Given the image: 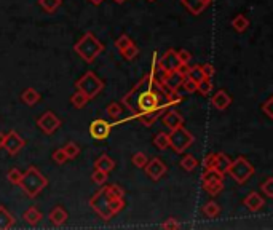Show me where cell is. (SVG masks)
I'll list each match as a JSON object with an SVG mask.
<instances>
[{"mask_svg":"<svg viewBox=\"0 0 273 230\" xmlns=\"http://www.w3.org/2000/svg\"><path fill=\"white\" fill-rule=\"evenodd\" d=\"M200 69H201V72H203V75L206 77V79H211V77L216 74V69H214V66H212V64H209V63H206V64H201V66H200Z\"/></svg>","mask_w":273,"mask_h":230,"instance_id":"cell-44","label":"cell"},{"mask_svg":"<svg viewBox=\"0 0 273 230\" xmlns=\"http://www.w3.org/2000/svg\"><path fill=\"white\" fill-rule=\"evenodd\" d=\"M51 158H53L54 163H58V165H63V163H65V162L69 160L67 155H65V152L63 150V147H61V149H56V150H54L53 155H51Z\"/></svg>","mask_w":273,"mask_h":230,"instance_id":"cell-39","label":"cell"},{"mask_svg":"<svg viewBox=\"0 0 273 230\" xmlns=\"http://www.w3.org/2000/svg\"><path fill=\"white\" fill-rule=\"evenodd\" d=\"M123 54V58L125 59H128V61H133L134 58H138V54H139V48L136 47V43H129V45L127 48H123L122 51H120Z\"/></svg>","mask_w":273,"mask_h":230,"instance_id":"cell-32","label":"cell"},{"mask_svg":"<svg viewBox=\"0 0 273 230\" xmlns=\"http://www.w3.org/2000/svg\"><path fill=\"white\" fill-rule=\"evenodd\" d=\"M230 163H232V160L225 155V153H216L214 166H212V168H216L219 173L225 174V173H227V169H228V166H230Z\"/></svg>","mask_w":273,"mask_h":230,"instance_id":"cell-24","label":"cell"},{"mask_svg":"<svg viewBox=\"0 0 273 230\" xmlns=\"http://www.w3.org/2000/svg\"><path fill=\"white\" fill-rule=\"evenodd\" d=\"M48 219L51 221L53 226L61 227V226H64V224H65V221H67V213H65V210L63 206H56V208H53V210L50 211Z\"/></svg>","mask_w":273,"mask_h":230,"instance_id":"cell-17","label":"cell"},{"mask_svg":"<svg viewBox=\"0 0 273 230\" xmlns=\"http://www.w3.org/2000/svg\"><path fill=\"white\" fill-rule=\"evenodd\" d=\"M102 50H104V45H102L101 40H97L95 34H91V32H86V34L74 45V51L86 63L95 61L102 53Z\"/></svg>","mask_w":273,"mask_h":230,"instance_id":"cell-3","label":"cell"},{"mask_svg":"<svg viewBox=\"0 0 273 230\" xmlns=\"http://www.w3.org/2000/svg\"><path fill=\"white\" fill-rule=\"evenodd\" d=\"M3 142H5V133H0V149H3Z\"/></svg>","mask_w":273,"mask_h":230,"instance_id":"cell-51","label":"cell"},{"mask_svg":"<svg viewBox=\"0 0 273 230\" xmlns=\"http://www.w3.org/2000/svg\"><path fill=\"white\" fill-rule=\"evenodd\" d=\"M21 176H23V171H19L18 168H10L8 173H7V179L10 181V184H13V185L19 184Z\"/></svg>","mask_w":273,"mask_h":230,"instance_id":"cell-36","label":"cell"},{"mask_svg":"<svg viewBox=\"0 0 273 230\" xmlns=\"http://www.w3.org/2000/svg\"><path fill=\"white\" fill-rule=\"evenodd\" d=\"M206 2H209V3H211V2H212V0H206Z\"/></svg>","mask_w":273,"mask_h":230,"instance_id":"cell-54","label":"cell"},{"mask_svg":"<svg viewBox=\"0 0 273 230\" xmlns=\"http://www.w3.org/2000/svg\"><path fill=\"white\" fill-rule=\"evenodd\" d=\"M203 214L206 216V217H209V219H212V217H216V216H219V213H221V206L216 203V201H208V203H206L205 206H203Z\"/></svg>","mask_w":273,"mask_h":230,"instance_id":"cell-28","label":"cell"},{"mask_svg":"<svg viewBox=\"0 0 273 230\" xmlns=\"http://www.w3.org/2000/svg\"><path fill=\"white\" fill-rule=\"evenodd\" d=\"M181 3L195 16L203 13L205 8L209 5V2H206V0H181Z\"/></svg>","mask_w":273,"mask_h":230,"instance_id":"cell-16","label":"cell"},{"mask_svg":"<svg viewBox=\"0 0 273 230\" xmlns=\"http://www.w3.org/2000/svg\"><path fill=\"white\" fill-rule=\"evenodd\" d=\"M184 86V90L187 91V93H195L196 91V82L193 79H190V77H184V80H182V85Z\"/></svg>","mask_w":273,"mask_h":230,"instance_id":"cell-43","label":"cell"},{"mask_svg":"<svg viewBox=\"0 0 273 230\" xmlns=\"http://www.w3.org/2000/svg\"><path fill=\"white\" fill-rule=\"evenodd\" d=\"M18 185L26 194V197L35 198V197H39L40 192L48 185V179H47V176H43L35 166H31L23 173Z\"/></svg>","mask_w":273,"mask_h":230,"instance_id":"cell-2","label":"cell"},{"mask_svg":"<svg viewBox=\"0 0 273 230\" xmlns=\"http://www.w3.org/2000/svg\"><path fill=\"white\" fill-rule=\"evenodd\" d=\"M21 101H23L26 106H35L37 102L40 101V93L35 88H26L21 95Z\"/></svg>","mask_w":273,"mask_h":230,"instance_id":"cell-22","label":"cell"},{"mask_svg":"<svg viewBox=\"0 0 273 230\" xmlns=\"http://www.w3.org/2000/svg\"><path fill=\"white\" fill-rule=\"evenodd\" d=\"M214 158H216V153H208V155L205 157V160H203V168L208 169V168L214 166Z\"/></svg>","mask_w":273,"mask_h":230,"instance_id":"cell-47","label":"cell"},{"mask_svg":"<svg viewBox=\"0 0 273 230\" xmlns=\"http://www.w3.org/2000/svg\"><path fill=\"white\" fill-rule=\"evenodd\" d=\"M211 104L217 109V111H225V109H228V106L232 104V98L225 90H219L214 96L211 98Z\"/></svg>","mask_w":273,"mask_h":230,"instance_id":"cell-14","label":"cell"},{"mask_svg":"<svg viewBox=\"0 0 273 230\" xmlns=\"http://www.w3.org/2000/svg\"><path fill=\"white\" fill-rule=\"evenodd\" d=\"M75 88L83 93L88 99H95V98L104 90V82L93 72V70H88V72H85L77 82H75Z\"/></svg>","mask_w":273,"mask_h":230,"instance_id":"cell-4","label":"cell"},{"mask_svg":"<svg viewBox=\"0 0 273 230\" xmlns=\"http://www.w3.org/2000/svg\"><path fill=\"white\" fill-rule=\"evenodd\" d=\"M161 122L163 125H165L166 128L169 130H174V128H177V127H182L184 125V117L179 112L176 111H165L161 114Z\"/></svg>","mask_w":273,"mask_h":230,"instance_id":"cell-12","label":"cell"},{"mask_svg":"<svg viewBox=\"0 0 273 230\" xmlns=\"http://www.w3.org/2000/svg\"><path fill=\"white\" fill-rule=\"evenodd\" d=\"M165 111H152V112H138L133 115V118L139 120L141 123L145 125V127H150V125L155 123V120L160 117V115Z\"/></svg>","mask_w":273,"mask_h":230,"instance_id":"cell-18","label":"cell"},{"mask_svg":"<svg viewBox=\"0 0 273 230\" xmlns=\"http://www.w3.org/2000/svg\"><path fill=\"white\" fill-rule=\"evenodd\" d=\"M189 70H190V66L189 64H184V63H181L177 66V69H176V72L181 75V77H187L189 75Z\"/></svg>","mask_w":273,"mask_h":230,"instance_id":"cell-49","label":"cell"},{"mask_svg":"<svg viewBox=\"0 0 273 230\" xmlns=\"http://www.w3.org/2000/svg\"><path fill=\"white\" fill-rule=\"evenodd\" d=\"M179 64H181V61H179L176 50L165 51V53H163V56L160 58V61H158V66H160L165 72H174V70L177 69Z\"/></svg>","mask_w":273,"mask_h":230,"instance_id":"cell-11","label":"cell"},{"mask_svg":"<svg viewBox=\"0 0 273 230\" xmlns=\"http://www.w3.org/2000/svg\"><path fill=\"white\" fill-rule=\"evenodd\" d=\"M232 27L237 32H244V31H248V27H249V19L246 18L244 15H238V16H235V18L232 19Z\"/></svg>","mask_w":273,"mask_h":230,"instance_id":"cell-25","label":"cell"},{"mask_svg":"<svg viewBox=\"0 0 273 230\" xmlns=\"http://www.w3.org/2000/svg\"><path fill=\"white\" fill-rule=\"evenodd\" d=\"M227 173L230 174L232 179L238 184H244L246 181H249L254 174V166L246 160L244 157H238L237 160L230 163Z\"/></svg>","mask_w":273,"mask_h":230,"instance_id":"cell-6","label":"cell"},{"mask_svg":"<svg viewBox=\"0 0 273 230\" xmlns=\"http://www.w3.org/2000/svg\"><path fill=\"white\" fill-rule=\"evenodd\" d=\"M154 146L158 150H166L169 147V139L166 133H158L154 138Z\"/></svg>","mask_w":273,"mask_h":230,"instance_id":"cell-31","label":"cell"},{"mask_svg":"<svg viewBox=\"0 0 273 230\" xmlns=\"http://www.w3.org/2000/svg\"><path fill=\"white\" fill-rule=\"evenodd\" d=\"M39 5L43 8V12L54 13L63 5V0H39Z\"/></svg>","mask_w":273,"mask_h":230,"instance_id":"cell-27","label":"cell"},{"mask_svg":"<svg viewBox=\"0 0 273 230\" xmlns=\"http://www.w3.org/2000/svg\"><path fill=\"white\" fill-rule=\"evenodd\" d=\"M90 206L102 221H111L125 208V200L113 194L111 185H104L90 198Z\"/></svg>","mask_w":273,"mask_h":230,"instance_id":"cell-1","label":"cell"},{"mask_svg":"<svg viewBox=\"0 0 273 230\" xmlns=\"http://www.w3.org/2000/svg\"><path fill=\"white\" fill-rule=\"evenodd\" d=\"M37 127L42 131L43 134H53L61 128V120L54 112L47 111L45 114H42L39 118H37Z\"/></svg>","mask_w":273,"mask_h":230,"instance_id":"cell-7","label":"cell"},{"mask_svg":"<svg viewBox=\"0 0 273 230\" xmlns=\"http://www.w3.org/2000/svg\"><path fill=\"white\" fill-rule=\"evenodd\" d=\"M129 43H133V40L129 38V35H128V34H122V35H120L117 40H115V48H117L118 51H122L123 48H127V47L129 45Z\"/></svg>","mask_w":273,"mask_h":230,"instance_id":"cell-38","label":"cell"},{"mask_svg":"<svg viewBox=\"0 0 273 230\" xmlns=\"http://www.w3.org/2000/svg\"><path fill=\"white\" fill-rule=\"evenodd\" d=\"M95 168L102 169V171H106V173H111L112 169L115 168V162H113L109 155H106V153H102V155L95 162Z\"/></svg>","mask_w":273,"mask_h":230,"instance_id":"cell-23","label":"cell"},{"mask_svg":"<svg viewBox=\"0 0 273 230\" xmlns=\"http://www.w3.org/2000/svg\"><path fill=\"white\" fill-rule=\"evenodd\" d=\"M42 213L37 210L35 206H29L27 208V210L23 213V219L24 221L29 224V226H37V224H39L40 221H42Z\"/></svg>","mask_w":273,"mask_h":230,"instance_id":"cell-20","label":"cell"},{"mask_svg":"<svg viewBox=\"0 0 273 230\" xmlns=\"http://www.w3.org/2000/svg\"><path fill=\"white\" fill-rule=\"evenodd\" d=\"M106 112H107V115H109L111 118H115V120H117L120 115L123 114V107L120 106V102H111V104L107 106Z\"/></svg>","mask_w":273,"mask_h":230,"instance_id":"cell-34","label":"cell"},{"mask_svg":"<svg viewBox=\"0 0 273 230\" xmlns=\"http://www.w3.org/2000/svg\"><path fill=\"white\" fill-rule=\"evenodd\" d=\"M88 2L95 5V7H99V5H101L102 2H104V0H88Z\"/></svg>","mask_w":273,"mask_h":230,"instance_id":"cell-50","label":"cell"},{"mask_svg":"<svg viewBox=\"0 0 273 230\" xmlns=\"http://www.w3.org/2000/svg\"><path fill=\"white\" fill-rule=\"evenodd\" d=\"M168 139H169V147L176 153H184L193 144V134L189 130H185L184 125L171 130V133L168 134Z\"/></svg>","mask_w":273,"mask_h":230,"instance_id":"cell-5","label":"cell"},{"mask_svg":"<svg viewBox=\"0 0 273 230\" xmlns=\"http://www.w3.org/2000/svg\"><path fill=\"white\" fill-rule=\"evenodd\" d=\"M189 77L190 79H193L196 83H198V82H201L205 79V75H203V72H201V69H200V66H190V70H189Z\"/></svg>","mask_w":273,"mask_h":230,"instance_id":"cell-40","label":"cell"},{"mask_svg":"<svg viewBox=\"0 0 273 230\" xmlns=\"http://www.w3.org/2000/svg\"><path fill=\"white\" fill-rule=\"evenodd\" d=\"M179 227L181 226H179V222L174 217H169L166 222L161 224V229H179Z\"/></svg>","mask_w":273,"mask_h":230,"instance_id":"cell-48","label":"cell"},{"mask_svg":"<svg viewBox=\"0 0 273 230\" xmlns=\"http://www.w3.org/2000/svg\"><path fill=\"white\" fill-rule=\"evenodd\" d=\"M63 150L65 152L69 160H75V158L80 155V147L75 144V142H67V144L63 147Z\"/></svg>","mask_w":273,"mask_h":230,"instance_id":"cell-30","label":"cell"},{"mask_svg":"<svg viewBox=\"0 0 273 230\" xmlns=\"http://www.w3.org/2000/svg\"><path fill=\"white\" fill-rule=\"evenodd\" d=\"M243 205L246 206L251 213H257L265 206V200L262 198L260 194H257V192H251V194H248L246 198L243 200Z\"/></svg>","mask_w":273,"mask_h":230,"instance_id":"cell-13","label":"cell"},{"mask_svg":"<svg viewBox=\"0 0 273 230\" xmlns=\"http://www.w3.org/2000/svg\"><path fill=\"white\" fill-rule=\"evenodd\" d=\"M111 130H112V123L106 122L102 118H97L95 122H91L90 125V134L93 139L96 141H104L111 136Z\"/></svg>","mask_w":273,"mask_h":230,"instance_id":"cell-9","label":"cell"},{"mask_svg":"<svg viewBox=\"0 0 273 230\" xmlns=\"http://www.w3.org/2000/svg\"><path fill=\"white\" fill-rule=\"evenodd\" d=\"M203 189H205V192H208L209 195L216 197V195H219L221 192L224 190V182H216V184L206 185V187H203Z\"/></svg>","mask_w":273,"mask_h":230,"instance_id":"cell-42","label":"cell"},{"mask_svg":"<svg viewBox=\"0 0 273 230\" xmlns=\"http://www.w3.org/2000/svg\"><path fill=\"white\" fill-rule=\"evenodd\" d=\"M216 182H224V174L217 171L216 168L205 169V173L201 174V184H203V187L211 185V184H216Z\"/></svg>","mask_w":273,"mask_h":230,"instance_id":"cell-15","label":"cell"},{"mask_svg":"<svg viewBox=\"0 0 273 230\" xmlns=\"http://www.w3.org/2000/svg\"><path fill=\"white\" fill-rule=\"evenodd\" d=\"M272 102H273V98L270 96L269 99H267L264 104H262V112L267 115V118H273V112H272Z\"/></svg>","mask_w":273,"mask_h":230,"instance_id":"cell-45","label":"cell"},{"mask_svg":"<svg viewBox=\"0 0 273 230\" xmlns=\"http://www.w3.org/2000/svg\"><path fill=\"white\" fill-rule=\"evenodd\" d=\"M260 190L264 192L265 197H269V198H273V178H267L265 182L260 185Z\"/></svg>","mask_w":273,"mask_h":230,"instance_id":"cell-41","label":"cell"},{"mask_svg":"<svg viewBox=\"0 0 273 230\" xmlns=\"http://www.w3.org/2000/svg\"><path fill=\"white\" fill-rule=\"evenodd\" d=\"M182 80H184V77L179 75L176 70H174V72H168L163 86H165L166 90H179L182 85Z\"/></svg>","mask_w":273,"mask_h":230,"instance_id":"cell-19","label":"cell"},{"mask_svg":"<svg viewBox=\"0 0 273 230\" xmlns=\"http://www.w3.org/2000/svg\"><path fill=\"white\" fill-rule=\"evenodd\" d=\"M88 98H86L83 93L81 91H75V93H72V96H70V104H72V106L75 107V109H83L86 104H88Z\"/></svg>","mask_w":273,"mask_h":230,"instance_id":"cell-26","label":"cell"},{"mask_svg":"<svg viewBox=\"0 0 273 230\" xmlns=\"http://www.w3.org/2000/svg\"><path fill=\"white\" fill-rule=\"evenodd\" d=\"M177 58H179V61H181V63L189 64L190 61H192V53L187 51V50H179L177 51Z\"/></svg>","mask_w":273,"mask_h":230,"instance_id":"cell-46","label":"cell"},{"mask_svg":"<svg viewBox=\"0 0 273 230\" xmlns=\"http://www.w3.org/2000/svg\"><path fill=\"white\" fill-rule=\"evenodd\" d=\"M211 90H212V82H211V79H206V77H205L203 80L196 83V91H200L203 96H209Z\"/></svg>","mask_w":273,"mask_h":230,"instance_id":"cell-33","label":"cell"},{"mask_svg":"<svg viewBox=\"0 0 273 230\" xmlns=\"http://www.w3.org/2000/svg\"><path fill=\"white\" fill-rule=\"evenodd\" d=\"M131 162H133V165L136 168H144L145 163H147V155L143 152H136L133 155V158H131Z\"/></svg>","mask_w":273,"mask_h":230,"instance_id":"cell-37","label":"cell"},{"mask_svg":"<svg viewBox=\"0 0 273 230\" xmlns=\"http://www.w3.org/2000/svg\"><path fill=\"white\" fill-rule=\"evenodd\" d=\"M113 2H115V3H125L127 0H113Z\"/></svg>","mask_w":273,"mask_h":230,"instance_id":"cell-52","label":"cell"},{"mask_svg":"<svg viewBox=\"0 0 273 230\" xmlns=\"http://www.w3.org/2000/svg\"><path fill=\"white\" fill-rule=\"evenodd\" d=\"M147 2H155V0H147Z\"/></svg>","mask_w":273,"mask_h":230,"instance_id":"cell-53","label":"cell"},{"mask_svg":"<svg viewBox=\"0 0 273 230\" xmlns=\"http://www.w3.org/2000/svg\"><path fill=\"white\" fill-rule=\"evenodd\" d=\"M107 179H109V173L102 171V169L96 168L95 171H93V174H91V181H93V182H96V184H99V185L106 184Z\"/></svg>","mask_w":273,"mask_h":230,"instance_id":"cell-35","label":"cell"},{"mask_svg":"<svg viewBox=\"0 0 273 230\" xmlns=\"http://www.w3.org/2000/svg\"><path fill=\"white\" fill-rule=\"evenodd\" d=\"M15 226V217L7 208L0 205V230H8Z\"/></svg>","mask_w":273,"mask_h":230,"instance_id":"cell-21","label":"cell"},{"mask_svg":"<svg viewBox=\"0 0 273 230\" xmlns=\"http://www.w3.org/2000/svg\"><path fill=\"white\" fill-rule=\"evenodd\" d=\"M196 166H198V160L193 155H190V153L181 158V168L185 169V171H193Z\"/></svg>","mask_w":273,"mask_h":230,"instance_id":"cell-29","label":"cell"},{"mask_svg":"<svg viewBox=\"0 0 273 230\" xmlns=\"http://www.w3.org/2000/svg\"><path fill=\"white\" fill-rule=\"evenodd\" d=\"M144 169H145V174L152 181H160L166 174V169L168 168H166L165 163L160 160V158L155 157V158H152V160H147Z\"/></svg>","mask_w":273,"mask_h":230,"instance_id":"cell-10","label":"cell"},{"mask_svg":"<svg viewBox=\"0 0 273 230\" xmlns=\"http://www.w3.org/2000/svg\"><path fill=\"white\" fill-rule=\"evenodd\" d=\"M26 146V141L21 138V136L16 133L15 130L10 131L8 134H5V142H3V149L7 150L8 155H18V153L23 150V147Z\"/></svg>","mask_w":273,"mask_h":230,"instance_id":"cell-8","label":"cell"}]
</instances>
